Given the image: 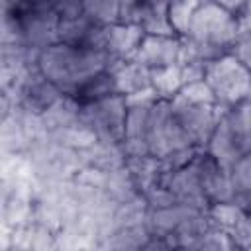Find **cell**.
<instances>
[{"instance_id": "1", "label": "cell", "mask_w": 251, "mask_h": 251, "mask_svg": "<svg viewBox=\"0 0 251 251\" xmlns=\"http://www.w3.org/2000/svg\"><path fill=\"white\" fill-rule=\"evenodd\" d=\"M239 41V29L233 16V4L198 2L182 37V61L208 65L220 57L231 55Z\"/></svg>"}, {"instance_id": "2", "label": "cell", "mask_w": 251, "mask_h": 251, "mask_svg": "<svg viewBox=\"0 0 251 251\" xmlns=\"http://www.w3.org/2000/svg\"><path fill=\"white\" fill-rule=\"evenodd\" d=\"M114 59L106 51L80 49L65 43H53L35 57V71L51 80L65 96H71L90 76L112 69Z\"/></svg>"}, {"instance_id": "3", "label": "cell", "mask_w": 251, "mask_h": 251, "mask_svg": "<svg viewBox=\"0 0 251 251\" xmlns=\"http://www.w3.org/2000/svg\"><path fill=\"white\" fill-rule=\"evenodd\" d=\"M204 82L208 84L218 106L233 108L251 98V71L233 55L208 63L204 67Z\"/></svg>"}, {"instance_id": "4", "label": "cell", "mask_w": 251, "mask_h": 251, "mask_svg": "<svg viewBox=\"0 0 251 251\" xmlns=\"http://www.w3.org/2000/svg\"><path fill=\"white\" fill-rule=\"evenodd\" d=\"M129 100L122 94H114L102 102L78 108V124L96 141L104 145H122L126 133Z\"/></svg>"}, {"instance_id": "5", "label": "cell", "mask_w": 251, "mask_h": 251, "mask_svg": "<svg viewBox=\"0 0 251 251\" xmlns=\"http://www.w3.org/2000/svg\"><path fill=\"white\" fill-rule=\"evenodd\" d=\"M171 114L182 145L188 149H206L220 120L216 104H196L175 96L171 98Z\"/></svg>"}, {"instance_id": "6", "label": "cell", "mask_w": 251, "mask_h": 251, "mask_svg": "<svg viewBox=\"0 0 251 251\" xmlns=\"http://www.w3.org/2000/svg\"><path fill=\"white\" fill-rule=\"evenodd\" d=\"M16 96L20 108L31 116H47L65 98V94L35 69L27 71V75L20 80Z\"/></svg>"}, {"instance_id": "7", "label": "cell", "mask_w": 251, "mask_h": 251, "mask_svg": "<svg viewBox=\"0 0 251 251\" xmlns=\"http://www.w3.org/2000/svg\"><path fill=\"white\" fill-rule=\"evenodd\" d=\"M155 96H137L127 104V120L124 133V155L129 159L149 157L147 153V131H149V112Z\"/></svg>"}, {"instance_id": "8", "label": "cell", "mask_w": 251, "mask_h": 251, "mask_svg": "<svg viewBox=\"0 0 251 251\" xmlns=\"http://www.w3.org/2000/svg\"><path fill=\"white\" fill-rule=\"evenodd\" d=\"M133 61L149 71L176 67L182 61V39L176 35H145Z\"/></svg>"}, {"instance_id": "9", "label": "cell", "mask_w": 251, "mask_h": 251, "mask_svg": "<svg viewBox=\"0 0 251 251\" xmlns=\"http://www.w3.org/2000/svg\"><path fill=\"white\" fill-rule=\"evenodd\" d=\"M145 33L133 24H112L104 27V51L118 63L129 61L137 55V49Z\"/></svg>"}, {"instance_id": "10", "label": "cell", "mask_w": 251, "mask_h": 251, "mask_svg": "<svg viewBox=\"0 0 251 251\" xmlns=\"http://www.w3.org/2000/svg\"><path fill=\"white\" fill-rule=\"evenodd\" d=\"M114 78H116V88L118 94L129 98L145 96L147 92L153 90L151 86V71L143 67L141 63L129 59V61H118L112 67Z\"/></svg>"}, {"instance_id": "11", "label": "cell", "mask_w": 251, "mask_h": 251, "mask_svg": "<svg viewBox=\"0 0 251 251\" xmlns=\"http://www.w3.org/2000/svg\"><path fill=\"white\" fill-rule=\"evenodd\" d=\"M118 94V88H116V78H114V73L112 69H106L94 76H90L86 82H82L69 98L78 106V108H84V106H90V104H96V102H102L110 96Z\"/></svg>"}, {"instance_id": "12", "label": "cell", "mask_w": 251, "mask_h": 251, "mask_svg": "<svg viewBox=\"0 0 251 251\" xmlns=\"http://www.w3.org/2000/svg\"><path fill=\"white\" fill-rule=\"evenodd\" d=\"M147 222H122L108 239V251H141L143 243L149 239Z\"/></svg>"}, {"instance_id": "13", "label": "cell", "mask_w": 251, "mask_h": 251, "mask_svg": "<svg viewBox=\"0 0 251 251\" xmlns=\"http://www.w3.org/2000/svg\"><path fill=\"white\" fill-rule=\"evenodd\" d=\"M231 204L243 212H251V155L229 167Z\"/></svg>"}, {"instance_id": "14", "label": "cell", "mask_w": 251, "mask_h": 251, "mask_svg": "<svg viewBox=\"0 0 251 251\" xmlns=\"http://www.w3.org/2000/svg\"><path fill=\"white\" fill-rule=\"evenodd\" d=\"M231 133L239 141L245 155H251V98L243 100L241 104L229 108L224 114Z\"/></svg>"}, {"instance_id": "15", "label": "cell", "mask_w": 251, "mask_h": 251, "mask_svg": "<svg viewBox=\"0 0 251 251\" xmlns=\"http://www.w3.org/2000/svg\"><path fill=\"white\" fill-rule=\"evenodd\" d=\"M120 6L122 2H110V0H90L82 2V10L88 18L98 22L100 25H112L120 24Z\"/></svg>"}, {"instance_id": "16", "label": "cell", "mask_w": 251, "mask_h": 251, "mask_svg": "<svg viewBox=\"0 0 251 251\" xmlns=\"http://www.w3.org/2000/svg\"><path fill=\"white\" fill-rule=\"evenodd\" d=\"M196 4L198 2H173V4H169V20H171L175 33L180 39L184 37L186 29H188V24H190V18L196 10Z\"/></svg>"}, {"instance_id": "17", "label": "cell", "mask_w": 251, "mask_h": 251, "mask_svg": "<svg viewBox=\"0 0 251 251\" xmlns=\"http://www.w3.org/2000/svg\"><path fill=\"white\" fill-rule=\"evenodd\" d=\"M196 249L198 251H239V247L235 245L231 235L222 229H216V227H210L204 233V237L198 241Z\"/></svg>"}, {"instance_id": "18", "label": "cell", "mask_w": 251, "mask_h": 251, "mask_svg": "<svg viewBox=\"0 0 251 251\" xmlns=\"http://www.w3.org/2000/svg\"><path fill=\"white\" fill-rule=\"evenodd\" d=\"M233 16H235V22H237L239 37L251 35V2L233 4Z\"/></svg>"}, {"instance_id": "19", "label": "cell", "mask_w": 251, "mask_h": 251, "mask_svg": "<svg viewBox=\"0 0 251 251\" xmlns=\"http://www.w3.org/2000/svg\"><path fill=\"white\" fill-rule=\"evenodd\" d=\"M231 55L251 71V35H245V37H239V41L235 43Z\"/></svg>"}, {"instance_id": "20", "label": "cell", "mask_w": 251, "mask_h": 251, "mask_svg": "<svg viewBox=\"0 0 251 251\" xmlns=\"http://www.w3.org/2000/svg\"><path fill=\"white\" fill-rule=\"evenodd\" d=\"M141 251H175V245L169 239H165V237L149 235V239L143 243Z\"/></svg>"}, {"instance_id": "21", "label": "cell", "mask_w": 251, "mask_h": 251, "mask_svg": "<svg viewBox=\"0 0 251 251\" xmlns=\"http://www.w3.org/2000/svg\"><path fill=\"white\" fill-rule=\"evenodd\" d=\"M175 251H198L196 247H175Z\"/></svg>"}, {"instance_id": "22", "label": "cell", "mask_w": 251, "mask_h": 251, "mask_svg": "<svg viewBox=\"0 0 251 251\" xmlns=\"http://www.w3.org/2000/svg\"><path fill=\"white\" fill-rule=\"evenodd\" d=\"M239 251H251V245H249V247H243V249H239Z\"/></svg>"}]
</instances>
